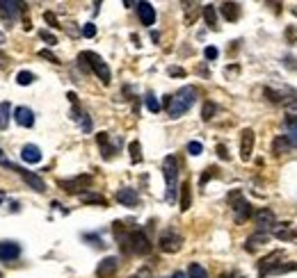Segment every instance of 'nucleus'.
Instances as JSON below:
<instances>
[{
    "label": "nucleus",
    "instance_id": "nucleus-1",
    "mask_svg": "<svg viewBox=\"0 0 297 278\" xmlns=\"http://www.w3.org/2000/svg\"><path fill=\"white\" fill-rule=\"evenodd\" d=\"M195 101H197V89L195 87H190V85L181 87L174 96H165V110H167V114L172 119H178V117H183L190 107L195 105Z\"/></svg>",
    "mask_w": 297,
    "mask_h": 278
},
{
    "label": "nucleus",
    "instance_id": "nucleus-2",
    "mask_svg": "<svg viewBox=\"0 0 297 278\" xmlns=\"http://www.w3.org/2000/svg\"><path fill=\"white\" fill-rule=\"evenodd\" d=\"M162 176H165V185H167V192H165V198L169 203L176 201V192L178 189V162L174 155H167L162 160Z\"/></svg>",
    "mask_w": 297,
    "mask_h": 278
},
{
    "label": "nucleus",
    "instance_id": "nucleus-3",
    "mask_svg": "<svg viewBox=\"0 0 297 278\" xmlns=\"http://www.w3.org/2000/svg\"><path fill=\"white\" fill-rule=\"evenodd\" d=\"M229 205H231L233 217H236L238 224H245L249 217H254V205L245 198L243 189H233V192L229 194Z\"/></svg>",
    "mask_w": 297,
    "mask_h": 278
},
{
    "label": "nucleus",
    "instance_id": "nucleus-4",
    "mask_svg": "<svg viewBox=\"0 0 297 278\" xmlns=\"http://www.w3.org/2000/svg\"><path fill=\"white\" fill-rule=\"evenodd\" d=\"M80 55H82V59H85L87 64H89L92 73L96 75V78L103 82V85H110V82H112V73H110V66L105 64V59H103L101 55L92 53V50H85V53H80Z\"/></svg>",
    "mask_w": 297,
    "mask_h": 278
},
{
    "label": "nucleus",
    "instance_id": "nucleus-5",
    "mask_svg": "<svg viewBox=\"0 0 297 278\" xmlns=\"http://www.w3.org/2000/svg\"><path fill=\"white\" fill-rule=\"evenodd\" d=\"M25 2H16V0H0V18L7 23V27L16 21L21 11H25Z\"/></svg>",
    "mask_w": 297,
    "mask_h": 278
},
{
    "label": "nucleus",
    "instance_id": "nucleus-6",
    "mask_svg": "<svg viewBox=\"0 0 297 278\" xmlns=\"http://www.w3.org/2000/svg\"><path fill=\"white\" fill-rule=\"evenodd\" d=\"M181 246H183V237L178 235L176 230H165L160 235V240H158V249L162 253H178Z\"/></svg>",
    "mask_w": 297,
    "mask_h": 278
},
{
    "label": "nucleus",
    "instance_id": "nucleus-7",
    "mask_svg": "<svg viewBox=\"0 0 297 278\" xmlns=\"http://www.w3.org/2000/svg\"><path fill=\"white\" fill-rule=\"evenodd\" d=\"M89 185H92V176H87V173L69 178V180H59V187L64 189L66 194H85Z\"/></svg>",
    "mask_w": 297,
    "mask_h": 278
},
{
    "label": "nucleus",
    "instance_id": "nucleus-8",
    "mask_svg": "<svg viewBox=\"0 0 297 278\" xmlns=\"http://www.w3.org/2000/svg\"><path fill=\"white\" fill-rule=\"evenodd\" d=\"M254 139H256V135L252 128H245L240 133V160L243 162H249V157L254 153Z\"/></svg>",
    "mask_w": 297,
    "mask_h": 278
},
{
    "label": "nucleus",
    "instance_id": "nucleus-9",
    "mask_svg": "<svg viewBox=\"0 0 297 278\" xmlns=\"http://www.w3.org/2000/svg\"><path fill=\"white\" fill-rule=\"evenodd\" d=\"M14 171H18V176L25 180V185H30V189H34V192H46V182H43L41 176H37V173L32 171H25V169H18V166H14Z\"/></svg>",
    "mask_w": 297,
    "mask_h": 278
},
{
    "label": "nucleus",
    "instance_id": "nucleus-10",
    "mask_svg": "<svg viewBox=\"0 0 297 278\" xmlns=\"http://www.w3.org/2000/svg\"><path fill=\"white\" fill-rule=\"evenodd\" d=\"M117 269H119V260L114 256H108V258H103V260L98 262L96 276L98 278H112L114 274H117Z\"/></svg>",
    "mask_w": 297,
    "mask_h": 278
},
{
    "label": "nucleus",
    "instance_id": "nucleus-11",
    "mask_svg": "<svg viewBox=\"0 0 297 278\" xmlns=\"http://www.w3.org/2000/svg\"><path fill=\"white\" fill-rule=\"evenodd\" d=\"M254 221H256V226H259L261 230H268V228H275L277 226V219H275V212L272 210H268V208H261V210H256L254 212Z\"/></svg>",
    "mask_w": 297,
    "mask_h": 278
},
{
    "label": "nucleus",
    "instance_id": "nucleus-12",
    "mask_svg": "<svg viewBox=\"0 0 297 278\" xmlns=\"http://www.w3.org/2000/svg\"><path fill=\"white\" fill-rule=\"evenodd\" d=\"M18 256H21V246H18L16 242H11V240L0 242V260H2V262L16 260Z\"/></svg>",
    "mask_w": 297,
    "mask_h": 278
},
{
    "label": "nucleus",
    "instance_id": "nucleus-13",
    "mask_svg": "<svg viewBox=\"0 0 297 278\" xmlns=\"http://www.w3.org/2000/svg\"><path fill=\"white\" fill-rule=\"evenodd\" d=\"M96 141H98V146H101L103 160H110V157L117 153V148H119V139L114 141V144H110V135L108 133H98L96 135Z\"/></svg>",
    "mask_w": 297,
    "mask_h": 278
},
{
    "label": "nucleus",
    "instance_id": "nucleus-14",
    "mask_svg": "<svg viewBox=\"0 0 297 278\" xmlns=\"http://www.w3.org/2000/svg\"><path fill=\"white\" fill-rule=\"evenodd\" d=\"M117 201L121 205H126V208H135V205H140V194L133 187H121L117 192Z\"/></svg>",
    "mask_w": 297,
    "mask_h": 278
},
{
    "label": "nucleus",
    "instance_id": "nucleus-15",
    "mask_svg": "<svg viewBox=\"0 0 297 278\" xmlns=\"http://www.w3.org/2000/svg\"><path fill=\"white\" fill-rule=\"evenodd\" d=\"M14 121L18 123V126H23V128H32L34 126V112L30 110V107L21 105L14 110Z\"/></svg>",
    "mask_w": 297,
    "mask_h": 278
},
{
    "label": "nucleus",
    "instance_id": "nucleus-16",
    "mask_svg": "<svg viewBox=\"0 0 297 278\" xmlns=\"http://www.w3.org/2000/svg\"><path fill=\"white\" fill-rule=\"evenodd\" d=\"M137 14H140L142 25H153L156 23V9H153L151 2H137Z\"/></svg>",
    "mask_w": 297,
    "mask_h": 278
},
{
    "label": "nucleus",
    "instance_id": "nucleus-17",
    "mask_svg": "<svg viewBox=\"0 0 297 278\" xmlns=\"http://www.w3.org/2000/svg\"><path fill=\"white\" fill-rule=\"evenodd\" d=\"M272 233H275V237L281 242H291L297 237V228L293 224H277L275 228H272Z\"/></svg>",
    "mask_w": 297,
    "mask_h": 278
},
{
    "label": "nucleus",
    "instance_id": "nucleus-18",
    "mask_svg": "<svg viewBox=\"0 0 297 278\" xmlns=\"http://www.w3.org/2000/svg\"><path fill=\"white\" fill-rule=\"evenodd\" d=\"M288 272H297V262L281 260V262H277V265H272L270 269H265L263 274H259V276L265 278V276H277V274H288Z\"/></svg>",
    "mask_w": 297,
    "mask_h": 278
},
{
    "label": "nucleus",
    "instance_id": "nucleus-19",
    "mask_svg": "<svg viewBox=\"0 0 297 278\" xmlns=\"http://www.w3.org/2000/svg\"><path fill=\"white\" fill-rule=\"evenodd\" d=\"M21 160L27 162V164H37V162H41V150H39V146L25 144L21 148Z\"/></svg>",
    "mask_w": 297,
    "mask_h": 278
},
{
    "label": "nucleus",
    "instance_id": "nucleus-20",
    "mask_svg": "<svg viewBox=\"0 0 297 278\" xmlns=\"http://www.w3.org/2000/svg\"><path fill=\"white\" fill-rule=\"evenodd\" d=\"M268 242H270V235H268L265 230H259V233H254V235L247 237V242H245V249H247V251H256L259 246L268 244Z\"/></svg>",
    "mask_w": 297,
    "mask_h": 278
},
{
    "label": "nucleus",
    "instance_id": "nucleus-21",
    "mask_svg": "<svg viewBox=\"0 0 297 278\" xmlns=\"http://www.w3.org/2000/svg\"><path fill=\"white\" fill-rule=\"evenodd\" d=\"M220 11L227 21H238V18H240V5H238V2H222Z\"/></svg>",
    "mask_w": 297,
    "mask_h": 278
},
{
    "label": "nucleus",
    "instance_id": "nucleus-22",
    "mask_svg": "<svg viewBox=\"0 0 297 278\" xmlns=\"http://www.w3.org/2000/svg\"><path fill=\"white\" fill-rule=\"evenodd\" d=\"M190 205H192V185L190 180H185L181 185V212H188Z\"/></svg>",
    "mask_w": 297,
    "mask_h": 278
},
{
    "label": "nucleus",
    "instance_id": "nucleus-23",
    "mask_svg": "<svg viewBox=\"0 0 297 278\" xmlns=\"http://www.w3.org/2000/svg\"><path fill=\"white\" fill-rule=\"evenodd\" d=\"M288 150H291V141L286 139V135L275 137V141H272V155L279 157V155H284V153H288Z\"/></svg>",
    "mask_w": 297,
    "mask_h": 278
},
{
    "label": "nucleus",
    "instance_id": "nucleus-24",
    "mask_svg": "<svg viewBox=\"0 0 297 278\" xmlns=\"http://www.w3.org/2000/svg\"><path fill=\"white\" fill-rule=\"evenodd\" d=\"M80 201L87 205H101V208H105L108 205V198L101 196V194H94V192H85L80 194Z\"/></svg>",
    "mask_w": 297,
    "mask_h": 278
},
{
    "label": "nucleus",
    "instance_id": "nucleus-25",
    "mask_svg": "<svg viewBox=\"0 0 297 278\" xmlns=\"http://www.w3.org/2000/svg\"><path fill=\"white\" fill-rule=\"evenodd\" d=\"M286 139L291 141V146L297 148V117L286 119Z\"/></svg>",
    "mask_w": 297,
    "mask_h": 278
},
{
    "label": "nucleus",
    "instance_id": "nucleus-26",
    "mask_svg": "<svg viewBox=\"0 0 297 278\" xmlns=\"http://www.w3.org/2000/svg\"><path fill=\"white\" fill-rule=\"evenodd\" d=\"M277 260H284V251H272L268 258H263L259 265V274H263L265 269H270L272 265H277Z\"/></svg>",
    "mask_w": 297,
    "mask_h": 278
},
{
    "label": "nucleus",
    "instance_id": "nucleus-27",
    "mask_svg": "<svg viewBox=\"0 0 297 278\" xmlns=\"http://www.w3.org/2000/svg\"><path fill=\"white\" fill-rule=\"evenodd\" d=\"M9 119H11V105H9V101L0 103V130H7V126H9Z\"/></svg>",
    "mask_w": 297,
    "mask_h": 278
},
{
    "label": "nucleus",
    "instance_id": "nucleus-28",
    "mask_svg": "<svg viewBox=\"0 0 297 278\" xmlns=\"http://www.w3.org/2000/svg\"><path fill=\"white\" fill-rule=\"evenodd\" d=\"M183 9H185V23L192 25L197 21V16H199V5L197 2H183Z\"/></svg>",
    "mask_w": 297,
    "mask_h": 278
},
{
    "label": "nucleus",
    "instance_id": "nucleus-29",
    "mask_svg": "<svg viewBox=\"0 0 297 278\" xmlns=\"http://www.w3.org/2000/svg\"><path fill=\"white\" fill-rule=\"evenodd\" d=\"M204 21L211 30H217V11L213 5H204Z\"/></svg>",
    "mask_w": 297,
    "mask_h": 278
},
{
    "label": "nucleus",
    "instance_id": "nucleus-30",
    "mask_svg": "<svg viewBox=\"0 0 297 278\" xmlns=\"http://www.w3.org/2000/svg\"><path fill=\"white\" fill-rule=\"evenodd\" d=\"M128 153H130V162H133V164H140L142 162V146H140L137 139L128 144Z\"/></svg>",
    "mask_w": 297,
    "mask_h": 278
},
{
    "label": "nucleus",
    "instance_id": "nucleus-31",
    "mask_svg": "<svg viewBox=\"0 0 297 278\" xmlns=\"http://www.w3.org/2000/svg\"><path fill=\"white\" fill-rule=\"evenodd\" d=\"M188 278H208V272L201 267L199 262H192L188 269Z\"/></svg>",
    "mask_w": 297,
    "mask_h": 278
},
{
    "label": "nucleus",
    "instance_id": "nucleus-32",
    "mask_svg": "<svg viewBox=\"0 0 297 278\" xmlns=\"http://www.w3.org/2000/svg\"><path fill=\"white\" fill-rule=\"evenodd\" d=\"M144 103H146V110H149V112H153V114H158V112H160V110H162V105H160V103H158V98L153 96L151 91L146 94Z\"/></svg>",
    "mask_w": 297,
    "mask_h": 278
},
{
    "label": "nucleus",
    "instance_id": "nucleus-33",
    "mask_svg": "<svg viewBox=\"0 0 297 278\" xmlns=\"http://www.w3.org/2000/svg\"><path fill=\"white\" fill-rule=\"evenodd\" d=\"M34 80H37V78H34V73H30V71H18V73H16V82H18L21 87L32 85Z\"/></svg>",
    "mask_w": 297,
    "mask_h": 278
},
{
    "label": "nucleus",
    "instance_id": "nucleus-34",
    "mask_svg": "<svg viewBox=\"0 0 297 278\" xmlns=\"http://www.w3.org/2000/svg\"><path fill=\"white\" fill-rule=\"evenodd\" d=\"M215 112H217L215 103H206L204 110H201V119H204V121H211V119L215 117Z\"/></svg>",
    "mask_w": 297,
    "mask_h": 278
},
{
    "label": "nucleus",
    "instance_id": "nucleus-35",
    "mask_svg": "<svg viewBox=\"0 0 297 278\" xmlns=\"http://www.w3.org/2000/svg\"><path fill=\"white\" fill-rule=\"evenodd\" d=\"M217 171H220L217 166H208V169L204 171V176H201V180H199V185H201V187H206V182L211 180V178H215V176H217Z\"/></svg>",
    "mask_w": 297,
    "mask_h": 278
},
{
    "label": "nucleus",
    "instance_id": "nucleus-36",
    "mask_svg": "<svg viewBox=\"0 0 297 278\" xmlns=\"http://www.w3.org/2000/svg\"><path fill=\"white\" fill-rule=\"evenodd\" d=\"M188 153L190 155H201V153H204V146H201V141H190L188 144Z\"/></svg>",
    "mask_w": 297,
    "mask_h": 278
},
{
    "label": "nucleus",
    "instance_id": "nucleus-37",
    "mask_svg": "<svg viewBox=\"0 0 297 278\" xmlns=\"http://www.w3.org/2000/svg\"><path fill=\"white\" fill-rule=\"evenodd\" d=\"M43 21L48 23V25H53V27H64L62 23L57 21V16H55L53 11H43Z\"/></svg>",
    "mask_w": 297,
    "mask_h": 278
},
{
    "label": "nucleus",
    "instance_id": "nucleus-38",
    "mask_svg": "<svg viewBox=\"0 0 297 278\" xmlns=\"http://www.w3.org/2000/svg\"><path fill=\"white\" fill-rule=\"evenodd\" d=\"M39 37H41V41L48 43V46H55V43H57V37H55L53 32H48V30H41V32H39Z\"/></svg>",
    "mask_w": 297,
    "mask_h": 278
},
{
    "label": "nucleus",
    "instance_id": "nucleus-39",
    "mask_svg": "<svg viewBox=\"0 0 297 278\" xmlns=\"http://www.w3.org/2000/svg\"><path fill=\"white\" fill-rule=\"evenodd\" d=\"M82 37H87V39L96 37V25H94V23H85V25H82Z\"/></svg>",
    "mask_w": 297,
    "mask_h": 278
},
{
    "label": "nucleus",
    "instance_id": "nucleus-40",
    "mask_svg": "<svg viewBox=\"0 0 297 278\" xmlns=\"http://www.w3.org/2000/svg\"><path fill=\"white\" fill-rule=\"evenodd\" d=\"M39 57H41V59H48V62H53V64H59L57 55H53L48 48H41V50H39Z\"/></svg>",
    "mask_w": 297,
    "mask_h": 278
},
{
    "label": "nucleus",
    "instance_id": "nucleus-41",
    "mask_svg": "<svg viewBox=\"0 0 297 278\" xmlns=\"http://www.w3.org/2000/svg\"><path fill=\"white\" fill-rule=\"evenodd\" d=\"M217 55H220V50H217L215 46H206V48H204V57L211 59V62H213V59H217Z\"/></svg>",
    "mask_w": 297,
    "mask_h": 278
},
{
    "label": "nucleus",
    "instance_id": "nucleus-42",
    "mask_svg": "<svg viewBox=\"0 0 297 278\" xmlns=\"http://www.w3.org/2000/svg\"><path fill=\"white\" fill-rule=\"evenodd\" d=\"M80 128L85 133H92V119H89V114H82L80 117Z\"/></svg>",
    "mask_w": 297,
    "mask_h": 278
},
{
    "label": "nucleus",
    "instance_id": "nucleus-43",
    "mask_svg": "<svg viewBox=\"0 0 297 278\" xmlns=\"http://www.w3.org/2000/svg\"><path fill=\"white\" fill-rule=\"evenodd\" d=\"M217 155H220V160H229V150L224 144H217Z\"/></svg>",
    "mask_w": 297,
    "mask_h": 278
},
{
    "label": "nucleus",
    "instance_id": "nucleus-44",
    "mask_svg": "<svg viewBox=\"0 0 297 278\" xmlns=\"http://www.w3.org/2000/svg\"><path fill=\"white\" fill-rule=\"evenodd\" d=\"M169 75H178V78H183L185 71H183V69H178V66H169Z\"/></svg>",
    "mask_w": 297,
    "mask_h": 278
},
{
    "label": "nucleus",
    "instance_id": "nucleus-45",
    "mask_svg": "<svg viewBox=\"0 0 297 278\" xmlns=\"http://www.w3.org/2000/svg\"><path fill=\"white\" fill-rule=\"evenodd\" d=\"M0 164H2V166H9V169H14V164H11V162L7 160L5 155H2V148H0Z\"/></svg>",
    "mask_w": 297,
    "mask_h": 278
},
{
    "label": "nucleus",
    "instance_id": "nucleus-46",
    "mask_svg": "<svg viewBox=\"0 0 297 278\" xmlns=\"http://www.w3.org/2000/svg\"><path fill=\"white\" fill-rule=\"evenodd\" d=\"M66 98L71 101V105H78V96L73 94V91H69V94H66Z\"/></svg>",
    "mask_w": 297,
    "mask_h": 278
},
{
    "label": "nucleus",
    "instance_id": "nucleus-47",
    "mask_svg": "<svg viewBox=\"0 0 297 278\" xmlns=\"http://www.w3.org/2000/svg\"><path fill=\"white\" fill-rule=\"evenodd\" d=\"M133 278H151V276H149V269H142V272L137 274V276H133Z\"/></svg>",
    "mask_w": 297,
    "mask_h": 278
},
{
    "label": "nucleus",
    "instance_id": "nucleus-48",
    "mask_svg": "<svg viewBox=\"0 0 297 278\" xmlns=\"http://www.w3.org/2000/svg\"><path fill=\"white\" fill-rule=\"evenodd\" d=\"M151 39L158 43V41H160V34H158V32H151Z\"/></svg>",
    "mask_w": 297,
    "mask_h": 278
},
{
    "label": "nucleus",
    "instance_id": "nucleus-49",
    "mask_svg": "<svg viewBox=\"0 0 297 278\" xmlns=\"http://www.w3.org/2000/svg\"><path fill=\"white\" fill-rule=\"evenodd\" d=\"M172 278H188V276H185V274L183 272H176V274H174V276Z\"/></svg>",
    "mask_w": 297,
    "mask_h": 278
},
{
    "label": "nucleus",
    "instance_id": "nucleus-50",
    "mask_svg": "<svg viewBox=\"0 0 297 278\" xmlns=\"http://www.w3.org/2000/svg\"><path fill=\"white\" fill-rule=\"evenodd\" d=\"M2 43H5V34L0 32V46H2Z\"/></svg>",
    "mask_w": 297,
    "mask_h": 278
},
{
    "label": "nucleus",
    "instance_id": "nucleus-51",
    "mask_svg": "<svg viewBox=\"0 0 297 278\" xmlns=\"http://www.w3.org/2000/svg\"><path fill=\"white\" fill-rule=\"evenodd\" d=\"M2 62H5V57H2V55H0V69H2Z\"/></svg>",
    "mask_w": 297,
    "mask_h": 278
},
{
    "label": "nucleus",
    "instance_id": "nucleus-52",
    "mask_svg": "<svg viewBox=\"0 0 297 278\" xmlns=\"http://www.w3.org/2000/svg\"><path fill=\"white\" fill-rule=\"evenodd\" d=\"M229 278H243V276H238V274H231V276H229Z\"/></svg>",
    "mask_w": 297,
    "mask_h": 278
}]
</instances>
